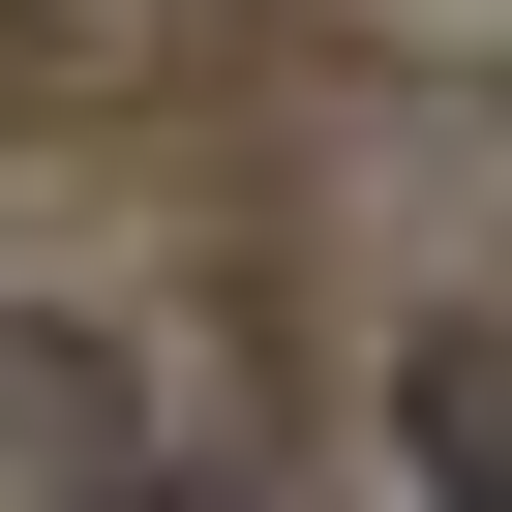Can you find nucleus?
I'll use <instances>...</instances> for the list:
<instances>
[{
  "instance_id": "f03ea898",
  "label": "nucleus",
  "mask_w": 512,
  "mask_h": 512,
  "mask_svg": "<svg viewBox=\"0 0 512 512\" xmlns=\"http://www.w3.org/2000/svg\"><path fill=\"white\" fill-rule=\"evenodd\" d=\"M91 512H272V482H91Z\"/></svg>"
},
{
  "instance_id": "f257e3e1",
  "label": "nucleus",
  "mask_w": 512,
  "mask_h": 512,
  "mask_svg": "<svg viewBox=\"0 0 512 512\" xmlns=\"http://www.w3.org/2000/svg\"><path fill=\"white\" fill-rule=\"evenodd\" d=\"M392 452H422V512H512V362H482V332H452V362H422V392H392Z\"/></svg>"
}]
</instances>
